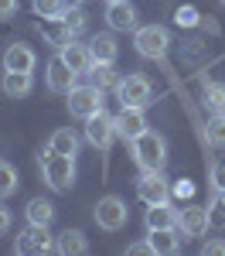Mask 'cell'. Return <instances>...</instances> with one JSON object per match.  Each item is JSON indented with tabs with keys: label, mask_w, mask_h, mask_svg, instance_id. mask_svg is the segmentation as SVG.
Segmentation results:
<instances>
[{
	"label": "cell",
	"mask_w": 225,
	"mask_h": 256,
	"mask_svg": "<svg viewBox=\"0 0 225 256\" xmlns=\"http://www.w3.org/2000/svg\"><path fill=\"white\" fill-rule=\"evenodd\" d=\"M48 147L58 150V154H72V158H75V154H79V137H75L72 130L61 126V130H55V134L48 137Z\"/></svg>",
	"instance_id": "24"
},
{
	"label": "cell",
	"mask_w": 225,
	"mask_h": 256,
	"mask_svg": "<svg viewBox=\"0 0 225 256\" xmlns=\"http://www.w3.org/2000/svg\"><path fill=\"white\" fill-rule=\"evenodd\" d=\"M96 226L106 229V232H120L123 226L130 222V208H126V202L120 195H106L99 198V205H96Z\"/></svg>",
	"instance_id": "4"
},
{
	"label": "cell",
	"mask_w": 225,
	"mask_h": 256,
	"mask_svg": "<svg viewBox=\"0 0 225 256\" xmlns=\"http://www.w3.org/2000/svg\"><path fill=\"white\" fill-rule=\"evenodd\" d=\"M0 89H3L7 99H20L34 89V79H31V72H7L3 82H0Z\"/></svg>",
	"instance_id": "19"
},
{
	"label": "cell",
	"mask_w": 225,
	"mask_h": 256,
	"mask_svg": "<svg viewBox=\"0 0 225 256\" xmlns=\"http://www.w3.org/2000/svg\"><path fill=\"white\" fill-rule=\"evenodd\" d=\"M34 65H38V55H34L31 44H10L3 52V68L7 72H34Z\"/></svg>",
	"instance_id": "15"
},
{
	"label": "cell",
	"mask_w": 225,
	"mask_h": 256,
	"mask_svg": "<svg viewBox=\"0 0 225 256\" xmlns=\"http://www.w3.org/2000/svg\"><path fill=\"white\" fill-rule=\"evenodd\" d=\"M61 28H65V31H68V38H79L82 31H85V28H89V14H85V10H82L79 4H72V7H68V10H65V14H61Z\"/></svg>",
	"instance_id": "23"
},
{
	"label": "cell",
	"mask_w": 225,
	"mask_h": 256,
	"mask_svg": "<svg viewBox=\"0 0 225 256\" xmlns=\"http://www.w3.org/2000/svg\"><path fill=\"white\" fill-rule=\"evenodd\" d=\"M133 48L140 52L143 58H164L167 48H171V34L161 24H147V28H137L133 31Z\"/></svg>",
	"instance_id": "3"
},
{
	"label": "cell",
	"mask_w": 225,
	"mask_h": 256,
	"mask_svg": "<svg viewBox=\"0 0 225 256\" xmlns=\"http://www.w3.org/2000/svg\"><path fill=\"white\" fill-rule=\"evenodd\" d=\"M202 253L205 256H225V239H208L202 246Z\"/></svg>",
	"instance_id": "30"
},
{
	"label": "cell",
	"mask_w": 225,
	"mask_h": 256,
	"mask_svg": "<svg viewBox=\"0 0 225 256\" xmlns=\"http://www.w3.org/2000/svg\"><path fill=\"white\" fill-rule=\"evenodd\" d=\"M178 229H181V236H205L212 226H208V208L202 205H188L178 212Z\"/></svg>",
	"instance_id": "14"
},
{
	"label": "cell",
	"mask_w": 225,
	"mask_h": 256,
	"mask_svg": "<svg viewBox=\"0 0 225 256\" xmlns=\"http://www.w3.org/2000/svg\"><path fill=\"white\" fill-rule=\"evenodd\" d=\"M212 181H215L219 192H225V160H215L212 164Z\"/></svg>",
	"instance_id": "31"
},
{
	"label": "cell",
	"mask_w": 225,
	"mask_h": 256,
	"mask_svg": "<svg viewBox=\"0 0 225 256\" xmlns=\"http://www.w3.org/2000/svg\"><path fill=\"white\" fill-rule=\"evenodd\" d=\"M208 226H212V229H225V202L222 198L208 208Z\"/></svg>",
	"instance_id": "29"
},
{
	"label": "cell",
	"mask_w": 225,
	"mask_h": 256,
	"mask_svg": "<svg viewBox=\"0 0 225 256\" xmlns=\"http://www.w3.org/2000/svg\"><path fill=\"white\" fill-rule=\"evenodd\" d=\"M130 154L140 171H161L167 164V140L157 130H143L137 140H130Z\"/></svg>",
	"instance_id": "2"
},
{
	"label": "cell",
	"mask_w": 225,
	"mask_h": 256,
	"mask_svg": "<svg viewBox=\"0 0 225 256\" xmlns=\"http://www.w3.org/2000/svg\"><path fill=\"white\" fill-rule=\"evenodd\" d=\"M89 79H92V86H99L102 92H106V89H116V82H120V76H116V62H92Z\"/></svg>",
	"instance_id": "20"
},
{
	"label": "cell",
	"mask_w": 225,
	"mask_h": 256,
	"mask_svg": "<svg viewBox=\"0 0 225 256\" xmlns=\"http://www.w3.org/2000/svg\"><path fill=\"white\" fill-rule=\"evenodd\" d=\"M17 184H20V181H17V168H14L10 160L0 158V202L14 195V192H17Z\"/></svg>",
	"instance_id": "26"
},
{
	"label": "cell",
	"mask_w": 225,
	"mask_h": 256,
	"mask_svg": "<svg viewBox=\"0 0 225 256\" xmlns=\"http://www.w3.org/2000/svg\"><path fill=\"white\" fill-rule=\"evenodd\" d=\"M10 226H14L10 208H7V205H0V236H7V232H10Z\"/></svg>",
	"instance_id": "32"
},
{
	"label": "cell",
	"mask_w": 225,
	"mask_h": 256,
	"mask_svg": "<svg viewBox=\"0 0 225 256\" xmlns=\"http://www.w3.org/2000/svg\"><path fill=\"white\" fill-rule=\"evenodd\" d=\"M147 130V116H143L140 106H123L120 113H116V137L120 140H137Z\"/></svg>",
	"instance_id": "10"
},
{
	"label": "cell",
	"mask_w": 225,
	"mask_h": 256,
	"mask_svg": "<svg viewBox=\"0 0 225 256\" xmlns=\"http://www.w3.org/2000/svg\"><path fill=\"white\" fill-rule=\"evenodd\" d=\"M147 242H150V250H154L157 256H171V253L181 250V236H178V229H150Z\"/></svg>",
	"instance_id": "17"
},
{
	"label": "cell",
	"mask_w": 225,
	"mask_h": 256,
	"mask_svg": "<svg viewBox=\"0 0 225 256\" xmlns=\"http://www.w3.org/2000/svg\"><path fill=\"white\" fill-rule=\"evenodd\" d=\"M147 232L150 229H178V208L171 202H161V205H147Z\"/></svg>",
	"instance_id": "16"
},
{
	"label": "cell",
	"mask_w": 225,
	"mask_h": 256,
	"mask_svg": "<svg viewBox=\"0 0 225 256\" xmlns=\"http://www.w3.org/2000/svg\"><path fill=\"white\" fill-rule=\"evenodd\" d=\"M68 4H79V7H82V4H85V0H68Z\"/></svg>",
	"instance_id": "35"
},
{
	"label": "cell",
	"mask_w": 225,
	"mask_h": 256,
	"mask_svg": "<svg viewBox=\"0 0 225 256\" xmlns=\"http://www.w3.org/2000/svg\"><path fill=\"white\" fill-rule=\"evenodd\" d=\"M85 140L96 150H109L113 140H116V116H106V110L92 113V116L85 120Z\"/></svg>",
	"instance_id": "5"
},
{
	"label": "cell",
	"mask_w": 225,
	"mask_h": 256,
	"mask_svg": "<svg viewBox=\"0 0 225 256\" xmlns=\"http://www.w3.org/2000/svg\"><path fill=\"white\" fill-rule=\"evenodd\" d=\"M44 79H48V89L51 92H61V96H68L72 89H75V79H79V72H72L65 58H51L48 62V68H44Z\"/></svg>",
	"instance_id": "11"
},
{
	"label": "cell",
	"mask_w": 225,
	"mask_h": 256,
	"mask_svg": "<svg viewBox=\"0 0 225 256\" xmlns=\"http://www.w3.org/2000/svg\"><path fill=\"white\" fill-rule=\"evenodd\" d=\"M17 14V0H0V20L14 18Z\"/></svg>",
	"instance_id": "33"
},
{
	"label": "cell",
	"mask_w": 225,
	"mask_h": 256,
	"mask_svg": "<svg viewBox=\"0 0 225 256\" xmlns=\"http://www.w3.org/2000/svg\"><path fill=\"white\" fill-rule=\"evenodd\" d=\"M137 195H140L143 205H161L171 198V184L161 178V171H143L140 181H137Z\"/></svg>",
	"instance_id": "9"
},
{
	"label": "cell",
	"mask_w": 225,
	"mask_h": 256,
	"mask_svg": "<svg viewBox=\"0 0 225 256\" xmlns=\"http://www.w3.org/2000/svg\"><path fill=\"white\" fill-rule=\"evenodd\" d=\"M116 99H120V106H140V110H147L154 102L150 99V82L143 76H126V79L116 82Z\"/></svg>",
	"instance_id": "7"
},
{
	"label": "cell",
	"mask_w": 225,
	"mask_h": 256,
	"mask_svg": "<svg viewBox=\"0 0 225 256\" xmlns=\"http://www.w3.org/2000/svg\"><path fill=\"white\" fill-rule=\"evenodd\" d=\"M38 168H41V178L51 192H68L75 184V158L72 154H58L51 147H44L38 154Z\"/></svg>",
	"instance_id": "1"
},
{
	"label": "cell",
	"mask_w": 225,
	"mask_h": 256,
	"mask_svg": "<svg viewBox=\"0 0 225 256\" xmlns=\"http://www.w3.org/2000/svg\"><path fill=\"white\" fill-rule=\"evenodd\" d=\"M68 110H72V116H82L89 120L92 113H99L102 110V89L99 86H75L72 92H68Z\"/></svg>",
	"instance_id": "6"
},
{
	"label": "cell",
	"mask_w": 225,
	"mask_h": 256,
	"mask_svg": "<svg viewBox=\"0 0 225 256\" xmlns=\"http://www.w3.org/2000/svg\"><path fill=\"white\" fill-rule=\"evenodd\" d=\"M205 106L212 113H225V82H205Z\"/></svg>",
	"instance_id": "27"
},
{
	"label": "cell",
	"mask_w": 225,
	"mask_h": 256,
	"mask_svg": "<svg viewBox=\"0 0 225 256\" xmlns=\"http://www.w3.org/2000/svg\"><path fill=\"white\" fill-rule=\"evenodd\" d=\"M89 52H92V62H116L120 44H116L113 34H96V38L89 41Z\"/></svg>",
	"instance_id": "21"
},
{
	"label": "cell",
	"mask_w": 225,
	"mask_h": 256,
	"mask_svg": "<svg viewBox=\"0 0 225 256\" xmlns=\"http://www.w3.org/2000/svg\"><path fill=\"white\" fill-rule=\"evenodd\" d=\"M219 4H222V7H225V0H219Z\"/></svg>",
	"instance_id": "36"
},
{
	"label": "cell",
	"mask_w": 225,
	"mask_h": 256,
	"mask_svg": "<svg viewBox=\"0 0 225 256\" xmlns=\"http://www.w3.org/2000/svg\"><path fill=\"white\" fill-rule=\"evenodd\" d=\"M208 144L212 147H225V113H215L208 120Z\"/></svg>",
	"instance_id": "28"
},
{
	"label": "cell",
	"mask_w": 225,
	"mask_h": 256,
	"mask_svg": "<svg viewBox=\"0 0 225 256\" xmlns=\"http://www.w3.org/2000/svg\"><path fill=\"white\" fill-rule=\"evenodd\" d=\"M106 24L109 31H137L140 20H137V7L126 4V0H113L106 4Z\"/></svg>",
	"instance_id": "12"
},
{
	"label": "cell",
	"mask_w": 225,
	"mask_h": 256,
	"mask_svg": "<svg viewBox=\"0 0 225 256\" xmlns=\"http://www.w3.org/2000/svg\"><path fill=\"white\" fill-rule=\"evenodd\" d=\"M17 253H51L55 250V239L48 232V226H27L24 232H17V242H14Z\"/></svg>",
	"instance_id": "8"
},
{
	"label": "cell",
	"mask_w": 225,
	"mask_h": 256,
	"mask_svg": "<svg viewBox=\"0 0 225 256\" xmlns=\"http://www.w3.org/2000/svg\"><path fill=\"white\" fill-rule=\"evenodd\" d=\"M106 4H113V0H106Z\"/></svg>",
	"instance_id": "37"
},
{
	"label": "cell",
	"mask_w": 225,
	"mask_h": 256,
	"mask_svg": "<svg viewBox=\"0 0 225 256\" xmlns=\"http://www.w3.org/2000/svg\"><path fill=\"white\" fill-rule=\"evenodd\" d=\"M58 55L65 58V65H68L72 72L89 76V68H92V52H89V44H79L75 38H68V41L58 48Z\"/></svg>",
	"instance_id": "13"
},
{
	"label": "cell",
	"mask_w": 225,
	"mask_h": 256,
	"mask_svg": "<svg viewBox=\"0 0 225 256\" xmlns=\"http://www.w3.org/2000/svg\"><path fill=\"white\" fill-rule=\"evenodd\" d=\"M55 250H58L61 256H82V253H89V239H85L82 229H65V232L55 239Z\"/></svg>",
	"instance_id": "18"
},
{
	"label": "cell",
	"mask_w": 225,
	"mask_h": 256,
	"mask_svg": "<svg viewBox=\"0 0 225 256\" xmlns=\"http://www.w3.org/2000/svg\"><path fill=\"white\" fill-rule=\"evenodd\" d=\"M24 216H27V222H34V226H51V218H55V205H51L48 198H31L27 208H24Z\"/></svg>",
	"instance_id": "22"
},
{
	"label": "cell",
	"mask_w": 225,
	"mask_h": 256,
	"mask_svg": "<svg viewBox=\"0 0 225 256\" xmlns=\"http://www.w3.org/2000/svg\"><path fill=\"white\" fill-rule=\"evenodd\" d=\"M31 7H34V14L44 18V20H61V14H65L72 4H68V0H34Z\"/></svg>",
	"instance_id": "25"
},
{
	"label": "cell",
	"mask_w": 225,
	"mask_h": 256,
	"mask_svg": "<svg viewBox=\"0 0 225 256\" xmlns=\"http://www.w3.org/2000/svg\"><path fill=\"white\" fill-rule=\"evenodd\" d=\"M126 253L130 256H143V253H154V250H150V242H130Z\"/></svg>",
	"instance_id": "34"
}]
</instances>
